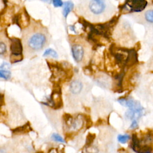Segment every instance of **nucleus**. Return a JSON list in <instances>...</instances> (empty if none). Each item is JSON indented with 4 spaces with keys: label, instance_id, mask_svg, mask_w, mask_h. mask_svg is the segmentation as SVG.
<instances>
[{
    "label": "nucleus",
    "instance_id": "39448f33",
    "mask_svg": "<svg viewBox=\"0 0 153 153\" xmlns=\"http://www.w3.org/2000/svg\"><path fill=\"white\" fill-rule=\"evenodd\" d=\"M71 50L73 57L76 62L81 63L84 60L85 55V50L82 44L79 43L74 44L72 46Z\"/></svg>",
    "mask_w": 153,
    "mask_h": 153
},
{
    "label": "nucleus",
    "instance_id": "a211bd4d",
    "mask_svg": "<svg viewBox=\"0 0 153 153\" xmlns=\"http://www.w3.org/2000/svg\"><path fill=\"white\" fill-rule=\"evenodd\" d=\"M53 4L54 5V6L55 7H59L63 5V3L62 1L60 0H55V1H53Z\"/></svg>",
    "mask_w": 153,
    "mask_h": 153
},
{
    "label": "nucleus",
    "instance_id": "ddd939ff",
    "mask_svg": "<svg viewBox=\"0 0 153 153\" xmlns=\"http://www.w3.org/2000/svg\"><path fill=\"white\" fill-rule=\"evenodd\" d=\"M0 76L1 78H4L5 79H8L11 77V72L9 70H0Z\"/></svg>",
    "mask_w": 153,
    "mask_h": 153
},
{
    "label": "nucleus",
    "instance_id": "6e6552de",
    "mask_svg": "<svg viewBox=\"0 0 153 153\" xmlns=\"http://www.w3.org/2000/svg\"><path fill=\"white\" fill-rule=\"evenodd\" d=\"M32 129L29 122L22 126L18 127L14 129L11 130L12 133L14 134H22V133L29 132L30 131H32Z\"/></svg>",
    "mask_w": 153,
    "mask_h": 153
},
{
    "label": "nucleus",
    "instance_id": "f257e3e1",
    "mask_svg": "<svg viewBox=\"0 0 153 153\" xmlns=\"http://www.w3.org/2000/svg\"><path fill=\"white\" fill-rule=\"evenodd\" d=\"M23 44L25 51L27 53H34L41 50L48 44V32L42 26H35V29L32 26L23 33Z\"/></svg>",
    "mask_w": 153,
    "mask_h": 153
},
{
    "label": "nucleus",
    "instance_id": "1a4fd4ad",
    "mask_svg": "<svg viewBox=\"0 0 153 153\" xmlns=\"http://www.w3.org/2000/svg\"><path fill=\"white\" fill-rule=\"evenodd\" d=\"M144 21L149 25H153V8L148 9L143 14Z\"/></svg>",
    "mask_w": 153,
    "mask_h": 153
},
{
    "label": "nucleus",
    "instance_id": "9b49d317",
    "mask_svg": "<svg viewBox=\"0 0 153 153\" xmlns=\"http://www.w3.org/2000/svg\"><path fill=\"white\" fill-rule=\"evenodd\" d=\"M95 137H96V134L94 133H88L86 137V140H85V148H88L91 146Z\"/></svg>",
    "mask_w": 153,
    "mask_h": 153
},
{
    "label": "nucleus",
    "instance_id": "9d476101",
    "mask_svg": "<svg viewBox=\"0 0 153 153\" xmlns=\"http://www.w3.org/2000/svg\"><path fill=\"white\" fill-rule=\"evenodd\" d=\"M74 8V4L71 1H66L64 3V8L63 10V14L66 18L68 14Z\"/></svg>",
    "mask_w": 153,
    "mask_h": 153
},
{
    "label": "nucleus",
    "instance_id": "aec40b11",
    "mask_svg": "<svg viewBox=\"0 0 153 153\" xmlns=\"http://www.w3.org/2000/svg\"><path fill=\"white\" fill-rule=\"evenodd\" d=\"M137 127H138V124H137V121L136 120H133L132 123L130 125V128H132V129H134V128H136Z\"/></svg>",
    "mask_w": 153,
    "mask_h": 153
},
{
    "label": "nucleus",
    "instance_id": "4be33fe9",
    "mask_svg": "<svg viewBox=\"0 0 153 153\" xmlns=\"http://www.w3.org/2000/svg\"><path fill=\"white\" fill-rule=\"evenodd\" d=\"M35 153H44V152H43V151H38V152H35Z\"/></svg>",
    "mask_w": 153,
    "mask_h": 153
},
{
    "label": "nucleus",
    "instance_id": "2eb2a0df",
    "mask_svg": "<svg viewBox=\"0 0 153 153\" xmlns=\"http://www.w3.org/2000/svg\"><path fill=\"white\" fill-rule=\"evenodd\" d=\"M51 138L55 140L56 142H62V143H65V140L58 134L56 133H53L52 134Z\"/></svg>",
    "mask_w": 153,
    "mask_h": 153
},
{
    "label": "nucleus",
    "instance_id": "7ed1b4c3",
    "mask_svg": "<svg viewBox=\"0 0 153 153\" xmlns=\"http://www.w3.org/2000/svg\"><path fill=\"white\" fill-rule=\"evenodd\" d=\"M11 41L10 43V62L11 63H16L20 62L23 59L22 51L23 47L22 42L19 38H13L10 39Z\"/></svg>",
    "mask_w": 153,
    "mask_h": 153
},
{
    "label": "nucleus",
    "instance_id": "412c9836",
    "mask_svg": "<svg viewBox=\"0 0 153 153\" xmlns=\"http://www.w3.org/2000/svg\"><path fill=\"white\" fill-rule=\"evenodd\" d=\"M57 153H65V151H64V149H62L61 150H60V151H57Z\"/></svg>",
    "mask_w": 153,
    "mask_h": 153
},
{
    "label": "nucleus",
    "instance_id": "dca6fc26",
    "mask_svg": "<svg viewBox=\"0 0 153 153\" xmlns=\"http://www.w3.org/2000/svg\"><path fill=\"white\" fill-rule=\"evenodd\" d=\"M83 117L85 118L86 121V128H90L92 126V121L89 116H87L85 115H83Z\"/></svg>",
    "mask_w": 153,
    "mask_h": 153
},
{
    "label": "nucleus",
    "instance_id": "5701e85b",
    "mask_svg": "<svg viewBox=\"0 0 153 153\" xmlns=\"http://www.w3.org/2000/svg\"><path fill=\"white\" fill-rule=\"evenodd\" d=\"M152 3H153V1H152Z\"/></svg>",
    "mask_w": 153,
    "mask_h": 153
},
{
    "label": "nucleus",
    "instance_id": "6ab92c4d",
    "mask_svg": "<svg viewBox=\"0 0 153 153\" xmlns=\"http://www.w3.org/2000/svg\"><path fill=\"white\" fill-rule=\"evenodd\" d=\"M10 68V65L7 63H3L1 66V69L9 70Z\"/></svg>",
    "mask_w": 153,
    "mask_h": 153
},
{
    "label": "nucleus",
    "instance_id": "f03ea898",
    "mask_svg": "<svg viewBox=\"0 0 153 153\" xmlns=\"http://www.w3.org/2000/svg\"><path fill=\"white\" fill-rule=\"evenodd\" d=\"M86 13L93 21L107 20L112 13V5L109 1L92 0L86 2Z\"/></svg>",
    "mask_w": 153,
    "mask_h": 153
},
{
    "label": "nucleus",
    "instance_id": "0eeeda50",
    "mask_svg": "<svg viewBox=\"0 0 153 153\" xmlns=\"http://www.w3.org/2000/svg\"><path fill=\"white\" fill-rule=\"evenodd\" d=\"M82 89V82L77 79H74L71 81L69 85V90L74 94H78L81 93Z\"/></svg>",
    "mask_w": 153,
    "mask_h": 153
},
{
    "label": "nucleus",
    "instance_id": "20e7f679",
    "mask_svg": "<svg viewBox=\"0 0 153 153\" xmlns=\"http://www.w3.org/2000/svg\"><path fill=\"white\" fill-rule=\"evenodd\" d=\"M48 102L50 103L48 105L55 109H59L63 106L62 90L59 84H54L53 90Z\"/></svg>",
    "mask_w": 153,
    "mask_h": 153
},
{
    "label": "nucleus",
    "instance_id": "f3484780",
    "mask_svg": "<svg viewBox=\"0 0 153 153\" xmlns=\"http://www.w3.org/2000/svg\"><path fill=\"white\" fill-rule=\"evenodd\" d=\"M7 50V47L6 45L3 42H1L0 43V54L2 56V54H4Z\"/></svg>",
    "mask_w": 153,
    "mask_h": 153
},
{
    "label": "nucleus",
    "instance_id": "f8f14e48",
    "mask_svg": "<svg viewBox=\"0 0 153 153\" xmlns=\"http://www.w3.org/2000/svg\"><path fill=\"white\" fill-rule=\"evenodd\" d=\"M51 56L54 58L58 57L57 53L55 50H54L52 48H48L45 51V52L43 54V56Z\"/></svg>",
    "mask_w": 153,
    "mask_h": 153
},
{
    "label": "nucleus",
    "instance_id": "423d86ee",
    "mask_svg": "<svg viewBox=\"0 0 153 153\" xmlns=\"http://www.w3.org/2000/svg\"><path fill=\"white\" fill-rule=\"evenodd\" d=\"M146 1H128L125 2V5L130 8V12H140L147 6Z\"/></svg>",
    "mask_w": 153,
    "mask_h": 153
},
{
    "label": "nucleus",
    "instance_id": "4468645a",
    "mask_svg": "<svg viewBox=\"0 0 153 153\" xmlns=\"http://www.w3.org/2000/svg\"><path fill=\"white\" fill-rule=\"evenodd\" d=\"M130 139V136L128 134H120L118 136V140L121 143H126Z\"/></svg>",
    "mask_w": 153,
    "mask_h": 153
}]
</instances>
